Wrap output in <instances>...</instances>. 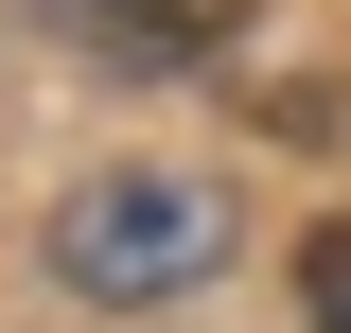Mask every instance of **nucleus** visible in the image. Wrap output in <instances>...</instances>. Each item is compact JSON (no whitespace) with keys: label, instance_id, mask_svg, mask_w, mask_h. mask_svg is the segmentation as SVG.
I'll use <instances>...</instances> for the list:
<instances>
[{"label":"nucleus","instance_id":"f03ea898","mask_svg":"<svg viewBox=\"0 0 351 333\" xmlns=\"http://www.w3.org/2000/svg\"><path fill=\"white\" fill-rule=\"evenodd\" d=\"M88 53H123V71H193V53L246 36V0H53Z\"/></svg>","mask_w":351,"mask_h":333},{"label":"nucleus","instance_id":"7ed1b4c3","mask_svg":"<svg viewBox=\"0 0 351 333\" xmlns=\"http://www.w3.org/2000/svg\"><path fill=\"white\" fill-rule=\"evenodd\" d=\"M299 316L351 333V210H316V228H299Z\"/></svg>","mask_w":351,"mask_h":333},{"label":"nucleus","instance_id":"f257e3e1","mask_svg":"<svg viewBox=\"0 0 351 333\" xmlns=\"http://www.w3.org/2000/svg\"><path fill=\"white\" fill-rule=\"evenodd\" d=\"M228 263V210H211V175H88L71 210H53V281L71 298H193Z\"/></svg>","mask_w":351,"mask_h":333}]
</instances>
